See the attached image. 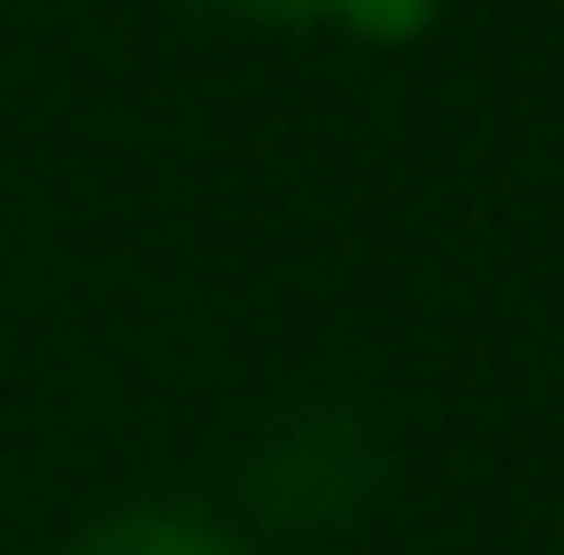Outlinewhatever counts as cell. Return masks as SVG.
Segmentation results:
<instances>
[{
	"label": "cell",
	"mask_w": 564,
	"mask_h": 555,
	"mask_svg": "<svg viewBox=\"0 0 564 555\" xmlns=\"http://www.w3.org/2000/svg\"><path fill=\"white\" fill-rule=\"evenodd\" d=\"M65 555H250V537H241V527H223V519H204V509L139 500V509L93 519Z\"/></svg>",
	"instance_id": "7a4b0ae2"
},
{
	"label": "cell",
	"mask_w": 564,
	"mask_h": 555,
	"mask_svg": "<svg viewBox=\"0 0 564 555\" xmlns=\"http://www.w3.org/2000/svg\"><path fill=\"white\" fill-rule=\"evenodd\" d=\"M370 481H380V435L343 399L288 407L250 445V509L278 519V527H334L370 500Z\"/></svg>",
	"instance_id": "6da1fadb"
},
{
	"label": "cell",
	"mask_w": 564,
	"mask_h": 555,
	"mask_svg": "<svg viewBox=\"0 0 564 555\" xmlns=\"http://www.w3.org/2000/svg\"><path fill=\"white\" fill-rule=\"evenodd\" d=\"M231 19H260V29H343L361 46H408L435 29L444 0H214Z\"/></svg>",
	"instance_id": "3957f363"
}]
</instances>
